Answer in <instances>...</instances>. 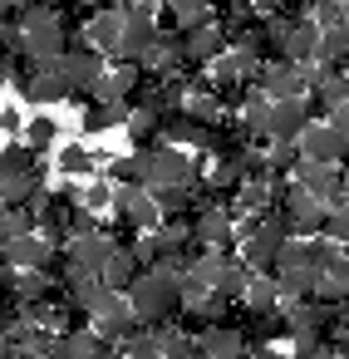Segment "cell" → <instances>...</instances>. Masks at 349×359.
Instances as JSON below:
<instances>
[{
	"instance_id": "277c9868",
	"label": "cell",
	"mask_w": 349,
	"mask_h": 359,
	"mask_svg": "<svg viewBox=\"0 0 349 359\" xmlns=\"http://www.w3.org/2000/svg\"><path fill=\"white\" fill-rule=\"evenodd\" d=\"M344 143H349V133H339V128H329V123H310V128L295 138V153H300V163H310V168H344Z\"/></svg>"
},
{
	"instance_id": "ffe728a7",
	"label": "cell",
	"mask_w": 349,
	"mask_h": 359,
	"mask_svg": "<svg viewBox=\"0 0 349 359\" xmlns=\"http://www.w3.org/2000/svg\"><path fill=\"white\" fill-rule=\"evenodd\" d=\"M143 177H148L143 153H123V158H109L104 163V182L109 187H143Z\"/></svg>"
},
{
	"instance_id": "7c38bea8",
	"label": "cell",
	"mask_w": 349,
	"mask_h": 359,
	"mask_svg": "<svg viewBox=\"0 0 349 359\" xmlns=\"http://www.w3.org/2000/svg\"><path fill=\"white\" fill-rule=\"evenodd\" d=\"M221 55H226V35H221L212 20H202L197 30L182 35V60H187V69H207V65L221 60Z\"/></svg>"
},
{
	"instance_id": "d4e9b609",
	"label": "cell",
	"mask_w": 349,
	"mask_h": 359,
	"mask_svg": "<svg viewBox=\"0 0 349 359\" xmlns=\"http://www.w3.org/2000/svg\"><path fill=\"white\" fill-rule=\"evenodd\" d=\"M261 153H266L271 182H275V187H285V182L295 177V168H300V153H295V143H266Z\"/></svg>"
},
{
	"instance_id": "83f0119b",
	"label": "cell",
	"mask_w": 349,
	"mask_h": 359,
	"mask_svg": "<svg viewBox=\"0 0 349 359\" xmlns=\"http://www.w3.org/2000/svg\"><path fill=\"white\" fill-rule=\"evenodd\" d=\"M109 202H114V187L99 177V182H89V187H79V207L89 212V217H99V212H109Z\"/></svg>"
},
{
	"instance_id": "9a60e30c",
	"label": "cell",
	"mask_w": 349,
	"mask_h": 359,
	"mask_svg": "<svg viewBox=\"0 0 349 359\" xmlns=\"http://www.w3.org/2000/svg\"><path fill=\"white\" fill-rule=\"evenodd\" d=\"M20 143L35 153V158H45V153H55L60 148V118H50V114H25V128H20Z\"/></svg>"
},
{
	"instance_id": "cb8c5ba5",
	"label": "cell",
	"mask_w": 349,
	"mask_h": 359,
	"mask_svg": "<svg viewBox=\"0 0 349 359\" xmlns=\"http://www.w3.org/2000/svg\"><path fill=\"white\" fill-rule=\"evenodd\" d=\"M158 118H163V114H153V109H138V104L128 109V123H123V128H128V138H133V153H148V148L158 143Z\"/></svg>"
},
{
	"instance_id": "2e32d148",
	"label": "cell",
	"mask_w": 349,
	"mask_h": 359,
	"mask_svg": "<svg viewBox=\"0 0 349 359\" xmlns=\"http://www.w3.org/2000/svg\"><path fill=\"white\" fill-rule=\"evenodd\" d=\"M99 280H104V290H109V295H123V290L138 280V266H133V256H128L123 246H114V251L104 256V266H99Z\"/></svg>"
},
{
	"instance_id": "8992f818",
	"label": "cell",
	"mask_w": 349,
	"mask_h": 359,
	"mask_svg": "<svg viewBox=\"0 0 349 359\" xmlns=\"http://www.w3.org/2000/svg\"><path fill=\"white\" fill-rule=\"evenodd\" d=\"M290 182L310 202H320L324 212H344V168H310V163H300Z\"/></svg>"
},
{
	"instance_id": "4dcf8cb0",
	"label": "cell",
	"mask_w": 349,
	"mask_h": 359,
	"mask_svg": "<svg viewBox=\"0 0 349 359\" xmlns=\"http://www.w3.org/2000/svg\"><path fill=\"white\" fill-rule=\"evenodd\" d=\"M15 15H20L15 0H0V25H15Z\"/></svg>"
},
{
	"instance_id": "e0dca14e",
	"label": "cell",
	"mask_w": 349,
	"mask_h": 359,
	"mask_svg": "<svg viewBox=\"0 0 349 359\" xmlns=\"http://www.w3.org/2000/svg\"><path fill=\"white\" fill-rule=\"evenodd\" d=\"M128 109H133V104H118V99H114V104H89V109H84V118H79V128H84L89 138L114 133V128H123V123H128Z\"/></svg>"
},
{
	"instance_id": "ba28073f",
	"label": "cell",
	"mask_w": 349,
	"mask_h": 359,
	"mask_svg": "<svg viewBox=\"0 0 349 359\" xmlns=\"http://www.w3.org/2000/svg\"><path fill=\"white\" fill-rule=\"evenodd\" d=\"M192 246L197 251H236V222L221 207L192 212Z\"/></svg>"
},
{
	"instance_id": "3957f363",
	"label": "cell",
	"mask_w": 349,
	"mask_h": 359,
	"mask_svg": "<svg viewBox=\"0 0 349 359\" xmlns=\"http://www.w3.org/2000/svg\"><path fill=\"white\" fill-rule=\"evenodd\" d=\"M143 163H148L143 192H148V187H177V182L202 177V172L192 168V153H187V148H167V143H153V148L143 153Z\"/></svg>"
},
{
	"instance_id": "4316f807",
	"label": "cell",
	"mask_w": 349,
	"mask_h": 359,
	"mask_svg": "<svg viewBox=\"0 0 349 359\" xmlns=\"http://www.w3.org/2000/svg\"><path fill=\"white\" fill-rule=\"evenodd\" d=\"M118 354H123V359H163L158 334H153V330H143V325H138V330H133V334L118 344Z\"/></svg>"
},
{
	"instance_id": "d6986e66",
	"label": "cell",
	"mask_w": 349,
	"mask_h": 359,
	"mask_svg": "<svg viewBox=\"0 0 349 359\" xmlns=\"http://www.w3.org/2000/svg\"><path fill=\"white\" fill-rule=\"evenodd\" d=\"M207 11H212V0H163V15H167V30L172 35L197 30L207 20Z\"/></svg>"
},
{
	"instance_id": "1f68e13d",
	"label": "cell",
	"mask_w": 349,
	"mask_h": 359,
	"mask_svg": "<svg viewBox=\"0 0 349 359\" xmlns=\"http://www.w3.org/2000/svg\"><path fill=\"white\" fill-rule=\"evenodd\" d=\"M0 359H15V349H11V344H0Z\"/></svg>"
},
{
	"instance_id": "8fae6325",
	"label": "cell",
	"mask_w": 349,
	"mask_h": 359,
	"mask_svg": "<svg viewBox=\"0 0 349 359\" xmlns=\"http://www.w3.org/2000/svg\"><path fill=\"white\" fill-rule=\"evenodd\" d=\"M60 246H50L40 231H30V236H15V241H6V246H0V261H6L11 271H45L50 266V256H55Z\"/></svg>"
},
{
	"instance_id": "d6a6232c",
	"label": "cell",
	"mask_w": 349,
	"mask_h": 359,
	"mask_svg": "<svg viewBox=\"0 0 349 359\" xmlns=\"http://www.w3.org/2000/svg\"><path fill=\"white\" fill-rule=\"evenodd\" d=\"M15 6H30V0H15Z\"/></svg>"
},
{
	"instance_id": "30bf717a",
	"label": "cell",
	"mask_w": 349,
	"mask_h": 359,
	"mask_svg": "<svg viewBox=\"0 0 349 359\" xmlns=\"http://www.w3.org/2000/svg\"><path fill=\"white\" fill-rule=\"evenodd\" d=\"M89 330H94L104 344H123V339L138 330V320H133V310H128V300H123V295H109V300L94 310Z\"/></svg>"
},
{
	"instance_id": "4fadbf2b",
	"label": "cell",
	"mask_w": 349,
	"mask_h": 359,
	"mask_svg": "<svg viewBox=\"0 0 349 359\" xmlns=\"http://www.w3.org/2000/svg\"><path fill=\"white\" fill-rule=\"evenodd\" d=\"M305 128H310V114H305L300 99L271 104V114H266V143H295Z\"/></svg>"
},
{
	"instance_id": "603a6c76",
	"label": "cell",
	"mask_w": 349,
	"mask_h": 359,
	"mask_svg": "<svg viewBox=\"0 0 349 359\" xmlns=\"http://www.w3.org/2000/svg\"><path fill=\"white\" fill-rule=\"evenodd\" d=\"M64 295H69V300H74V305H79L89 320H94V310L109 300V290H104V280H99V276H69Z\"/></svg>"
},
{
	"instance_id": "6da1fadb",
	"label": "cell",
	"mask_w": 349,
	"mask_h": 359,
	"mask_svg": "<svg viewBox=\"0 0 349 359\" xmlns=\"http://www.w3.org/2000/svg\"><path fill=\"white\" fill-rule=\"evenodd\" d=\"M177 280H182V271L163 261L153 271H138V280L123 290V300H128V310L143 330H158V325L177 320Z\"/></svg>"
},
{
	"instance_id": "7402d4cb",
	"label": "cell",
	"mask_w": 349,
	"mask_h": 359,
	"mask_svg": "<svg viewBox=\"0 0 349 359\" xmlns=\"http://www.w3.org/2000/svg\"><path fill=\"white\" fill-rule=\"evenodd\" d=\"M158 217H192V182H177V187H148Z\"/></svg>"
},
{
	"instance_id": "44dd1931",
	"label": "cell",
	"mask_w": 349,
	"mask_h": 359,
	"mask_svg": "<svg viewBox=\"0 0 349 359\" xmlns=\"http://www.w3.org/2000/svg\"><path fill=\"white\" fill-rule=\"evenodd\" d=\"M236 305H241L246 315H271V310H280V300H275V280H271V276H251Z\"/></svg>"
},
{
	"instance_id": "7a4b0ae2",
	"label": "cell",
	"mask_w": 349,
	"mask_h": 359,
	"mask_svg": "<svg viewBox=\"0 0 349 359\" xmlns=\"http://www.w3.org/2000/svg\"><path fill=\"white\" fill-rule=\"evenodd\" d=\"M123 25H118V50H114V65H133L148 55V45L158 40V15L153 6H118Z\"/></svg>"
},
{
	"instance_id": "ac0fdd59",
	"label": "cell",
	"mask_w": 349,
	"mask_h": 359,
	"mask_svg": "<svg viewBox=\"0 0 349 359\" xmlns=\"http://www.w3.org/2000/svg\"><path fill=\"white\" fill-rule=\"evenodd\" d=\"M55 168H60V177L79 182V177H94L99 172V158L84 143H64V148H55Z\"/></svg>"
},
{
	"instance_id": "f546056e",
	"label": "cell",
	"mask_w": 349,
	"mask_h": 359,
	"mask_svg": "<svg viewBox=\"0 0 349 359\" xmlns=\"http://www.w3.org/2000/svg\"><path fill=\"white\" fill-rule=\"evenodd\" d=\"M20 128H25V114H20V109H0V133H6V138H20Z\"/></svg>"
},
{
	"instance_id": "484cf974",
	"label": "cell",
	"mask_w": 349,
	"mask_h": 359,
	"mask_svg": "<svg viewBox=\"0 0 349 359\" xmlns=\"http://www.w3.org/2000/svg\"><path fill=\"white\" fill-rule=\"evenodd\" d=\"M35 231V212L30 207H0V246L15 241V236H30Z\"/></svg>"
},
{
	"instance_id": "f1b7e54d",
	"label": "cell",
	"mask_w": 349,
	"mask_h": 359,
	"mask_svg": "<svg viewBox=\"0 0 349 359\" xmlns=\"http://www.w3.org/2000/svg\"><path fill=\"white\" fill-rule=\"evenodd\" d=\"M344 236H349V212H324V222H320V241L344 246Z\"/></svg>"
},
{
	"instance_id": "9c48e42d",
	"label": "cell",
	"mask_w": 349,
	"mask_h": 359,
	"mask_svg": "<svg viewBox=\"0 0 349 359\" xmlns=\"http://www.w3.org/2000/svg\"><path fill=\"white\" fill-rule=\"evenodd\" d=\"M60 69H64V84H69V99H89V94H94V84L104 79V69H109V60H104V55H94L89 45H79V50H69V55L60 60Z\"/></svg>"
},
{
	"instance_id": "52a82bcc",
	"label": "cell",
	"mask_w": 349,
	"mask_h": 359,
	"mask_svg": "<svg viewBox=\"0 0 349 359\" xmlns=\"http://www.w3.org/2000/svg\"><path fill=\"white\" fill-rule=\"evenodd\" d=\"M109 212L128 226V231H158L163 226V217H158V207H153V197L143 192V187H114V202H109Z\"/></svg>"
},
{
	"instance_id": "5bb4252c",
	"label": "cell",
	"mask_w": 349,
	"mask_h": 359,
	"mask_svg": "<svg viewBox=\"0 0 349 359\" xmlns=\"http://www.w3.org/2000/svg\"><path fill=\"white\" fill-rule=\"evenodd\" d=\"M192 349H197V359H246V339L226 325H212V330L192 334Z\"/></svg>"
},
{
	"instance_id": "5b68a950",
	"label": "cell",
	"mask_w": 349,
	"mask_h": 359,
	"mask_svg": "<svg viewBox=\"0 0 349 359\" xmlns=\"http://www.w3.org/2000/svg\"><path fill=\"white\" fill-rule=\"evenodd\" d=\"M15 94H20L25 104H35V109H55V104H64V99H69V84H64L60 60H45V65L30 60V74H25V84H20Z\"/></svg>"
}]
</instances>
